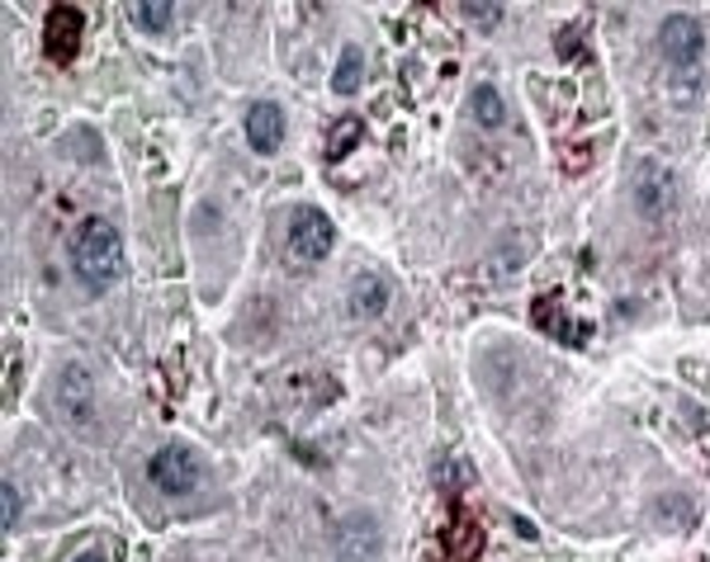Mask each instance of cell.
<instances>
[{
  "mask_svg": "<svg viewBox=\"0 0 710 562\" xmlns=\"http://www.w3.org/2000/svg\"><path fill=\"white\" fill-rule=\"evenodd\" d=\"M460 14L469 24H478V28H493L497 20H502V5H460Z\"/></svg>",
  "mask_w": 710,
  "mask_h": 562,
  "instance_id": "obj_13",
  "label": "cell"
},
{
  "mask_svg": "<svg viewBox=\"0 0 710 562\" xmlns=\"http://www.w3.org/2000/svg\"><path fill=\"white\" fill-rule=\"evenodd\" d=\"M71 270L76 279L91 288V294H105V288L119 279L123 270V237L119 227L105 223V218H85L71 237Z\"/></svg>",
  "mask_w": 710,
  "mask_h": 562,
  "instance_id": "obj_1",
  "label": "cell"
},
{
  "mask_svg": "<svg viewBox=\"0 0 710 562\" xmlns=\"http://www.w3.org/2000/svg\"><path fill=\"white\" fill-rule=\"evenodd\" d=\"M469 113H474L478 128H502L507 123V105H502V95H497L493 85H474V95H469Z\"/></svg>",
  "mask_w": 710,
  "mask_h": 562,
  "instance_id": "obj_9",
  "label": "cell"
},
{
  "mask_svg": "<svg viewBox=\"0 0 710 562\" xmlns=\"http://www.w3.org/2000/svg\"><path fill=\"white\" fill-rule=\"evenodd\" d=\"M71 562H105V558H99V553H81V558H71Z\"/></svg>",
  "mask_w": 710,
  "mask_h": 562,
  "instance_id": "obj_15",
  "label": "cell"
},
{
  "mask_svg": "<svg viewBox=\"0 0 710 562\" xmlns=\"http://www.w3.org/2000/svg\"><path fill=\"white\" fill-rule=\"evenodd\" d=\"M247 142L261 156H270L284 142V109L280 105H270V99H261V105H251L247 113Z\"/></svg>",
  "mask_w": 710,
  "mask_h": 562,
  "instance_id": "obj_6",
  "label": "cell"
},
{
  "mask_svg": "<svg viewBox=\"0 0 710 562\" xmlns=\"http://www.w3.org/2000/svg\"><path fill=\"white\" fill-rule=\"evenodd\" d=\"M659 48L673 67H691L696 57L706 52V28L691 20V14H667L659 28Z\"/></svg>",
  "mask_w": 710,
  "mask_h": 562,
  "instance_id": "obj_4",
  "label": "cell"
},
{
  "mask_svg": "<svg viewBox=\"0 0 710 562\" xmlns=\"http://www.w3.org/2000/svg\"><path fill=\"white\" fill-rule=\"evenodd\" d=\"M360 137H365V123H360V119H341L336 133H332V142H327V156H332V162H341V156H346Z\"/></svg>",
  "mask_w": 710,
  "mask_h": 562,
  "instance_id": "obj_12",
  "label": "cell"
},
{
  "mask_svg": "<svg viewBox=\"0 0 710 562\" xmlns=\"http://www.w3.org/2000/svg\"><path fill=\"white\" fill-rule=\"evenodd\" d=\"M147 478H152V487H162L166 497H185V492H194V487H199L204 468H199L194 450H185V444H166V450L152 454Z\"/></svg>",
  "mask_w": 710,
  "mask_h": 562,
  "instance_id": "obj_2",
  "label": "cell"
},
{
  "mask_svg": "<svg viewBox=\"0 0 710 562\" xmlns=\"http://www.w3.org/2000/svg\"><path fill=\"white\" fill-rule=\"evenodd\" d=\"M383 308H389V284H383V275H355L351 279V312L355 316H383Z\"/></svg>",
  "mask_w": 710,
  "mask_h": 562,
  "instance_id": "obj_8",
  "label": "cell"
},
{
  "mask_svg": "<svg viewBox=\"0 0 710 562\" xmlns=\"http://www.w3.org/2000/svg\"><path fill=\"white\" fill-rule=\"evenodd\" d=\"M332 241H336V232H332V218H327V213H318V208L294 213L289 247H294L298 261H327V255H332Z\"/></svg>",
  "mask_w": 710,
  "mask_h": 562,
  "instance_id": "obj_3",
  "label": "cell"
},
{
  "mask_svg": "<svg viewBox=\"0 0 710 562\" xmlns=\"http://www.w3.org/2000/svg\"><path fill=\"white\" fill-rule=\"evenodd\" d=\"M360 81H365V57H360V48H346V52H341V62H336L332 91L336 95H355V91H360Z\"/></svg>",
  "mask_w": 710,
  "mask_h": 562,
  "instance_id": "obj_11",
  "label": "cell"
},
{
  "mask_svg": "<svg viewBox=\"0 0 710 562\" xmlns=\"http://www.w3.org/2000/svg\"><path fill=\"white\" fill-rule=\"evenodd\" d=\"M635 204H639V213H644V218H663L667 204H673V180H667V170H659V166L639 170Z\"/></svg>",
  "mask_w": 710,
  "mask_h": 562,
  "instance_id": "obj_7",
  "label": "cell"
},
{
  "mask_svg": "<svg viewBox=\"0 0 710 562\" xmlns=\"http://www.w3.org/2000/svg\"><path fill=\"white\" fill-rule=\"evenodd\" d=\"M81 34H85V20L76 5H52L48 10V24H43V48H48L52 62H71L81 48Z\"/></svg>",
  "mask_w": 710,
  "mask_h": 562,
  "instance_id": "obj_5",
  "label": "cell"
},
{
  "mask_svg": "<svg viewBox=\"0 0 710 562\" xmlns=\"http://www.w3.org/2000/svg\"><path fill=\"white\" fill-rule=\"evenodd\" d=\"M128 14H133V24L147 28V34H166L170 20H176V5H170V0H142V5H133Z\"/></svg>",
  "mask_w": 710,
  "mask_h": 562,
  "instance_id": "obj_10",
  "label": "cell"
},
{
  "mask_svg": "<svg viewBox=\"0 0 710 562\" xmlns=\"http://www.w3.org/2000/svg\"><path fill=\"white\" fill-rule=\"evenodd\" d=\"M0 506H5V529L20 525V487H14V482L0 487Z\"/></svg>",
  "mask_w": 710,
  "mask_h": 562,
  "instance_id": "obj_14",
  "label": "cell"
}]
</instances>
